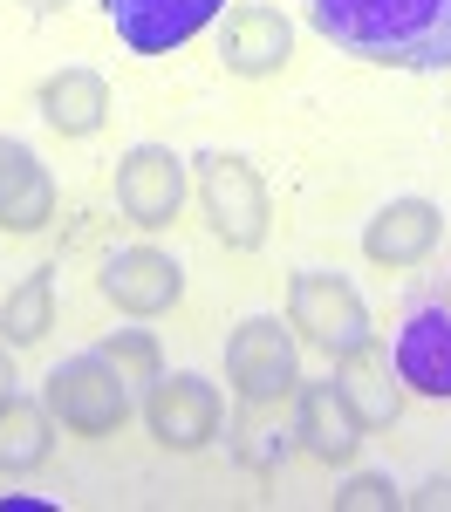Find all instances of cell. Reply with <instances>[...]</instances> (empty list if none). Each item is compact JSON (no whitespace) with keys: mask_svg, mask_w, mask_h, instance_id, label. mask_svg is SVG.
Wrapping results in <instances>:
<instances>
[{"mask_svg":"<svg viewBox=\"0 0 451 512\" xmlns=\"http://www.w3.org/2000/svg\"><path fill=\"white\" fill-rule=\"evenodd\" d=\"M397 506H404V492H397L390 478H376V472L349 478V485L335 492V512H397Z\"/></svg>","mask_w":451,"mask_h":512,"instance_id":"ffe728a7","label":"cell"},{"mask_svg":"<svg viewBox=\"0 0 451 512\" xmlns=\"http://www.w3.org/2000/svg\"><path fill=\"white\" fill-rule=\"evenodd\" d=\"M48 328H55V267H35L0 301V342L7 349H35Z\"/></svg>","mask_w":451,"mask_h":512,"instance_id":"ac0fdd59","label":"cell"},{"mask_svg":"<svg viewBox=\"0 0 451 512\" xmlns=\"http://www.w3.org/2000/svg\"><path fill=\"white\" fill-rule=\"evenodd\" d=\"M14 383H21V376H14V349H7V342H0V403H7V396H14Z\"/></svg>","mask_w":451,"mask_h":512,"instance_id":"7402d4cb","label":"cell"},{"mask_svg":"<svg viewBox=\"0 0 451 512\" xmlns=\"http://www.w3.org/2000/svg\"><path fill=\"white\" fill-rule=\"evenodd\" d=\"M48 451H55V417H48V403H28V396H7L0 403V478H21L48 465Z\"/></svg>","mask_w":451,"mask_h":512,"instance_id":"e0dca14e","label":"cell"},{"mask_svg":"<svg viewBox=\"0 0 451 512\" xmlns=\"http://www.w3.org/2000/svg\"><path fill=\"white\" fill-rule=\"evenodd\" d=\"M335 390H342V403L363 417V431H390V424L404 417L397 362H390V355H376V342H363L356 355H342V362H335Z\"/></svg>","mask_w":451,"mask_h":512,"instance_id":"5bb4252c","label":"cell"},{"mask_svg":"<svg viewBox=\"0 0 451 512\" xmlns=\"http://www.w3.org/2000/svg\"><path fill=\"white\" fill-rule=\"evenodd\" d=\"M96 287H103V301L117 315H171L178 294H185V267L171 253H158V246H123V253L103 260Z\"/></svg>","mask_w":451,"mask_h":512,"instance_id":"52a82bcc","label":"cell"},{"mask_svg":"<svg viewBox=\"0 0 451 512\" xmlns=\"http://www.w3.org/2000/svg\"><path fill=\"white\" fill-rule=\"evenodd\" d=\"M301 410H294V437H301V451L308 458H322V465H356V451H363V417L342 403L335 390V376L328 383H301Z\"/></svg>","mask_w":451,"mask_h":512,"instance_id":"8fae6325","label":"cell"},{"mask_svg":"<svg viewBox=\"0 0 451 512\" xmlns=\"http://www.w3.org/2000/svg\"><path fill=\"white\" fill-rule=\"evenodd\" d=\"M41 117L55 137H96L110 123V82L96 69H55L41 82Z\"/></svg>","mask_w":451,"mask_h":512,"instance_id":"2e32d148","label":"cell"},{"mask_svg":"<svg viewBox=\"0 0 451 512\" xmlns=\"http://www.w3.org/2000/svg\"><path fill=\"white\" fill-rule=\"evenodd\" d=\"M41 403H48V417H55L69 437H117L123 417H130V383H123V369L103 349L69 355V362L48 369Z\"/></svg>","mask_w":451,"mask_h":512,"instance_id":"7a4b0ae2","label":"cell"},{"mask_svg":"<svg viewBox=\"0 0 451 512\" xmlns=\"http://www.w3.org/2000/svg\"><path fill=\"white\" fill-rule=\"evenodd\" d=\"M48 219H55V178H48V164L28 144L0 137V226L7 233H35Z\"/></svg>","mask_w":451,"mask_h":512,"instance_id":"9a60e30c","label":"cell"},{"mask_svg":"<svg viewBox=\"0 0 451 512\" xmlns=\"http://www.w3.org/2000/svg\"><path fill=\"white\" fill-rule=\"evenodd\" d=\"M103 355L123 369V383H158V376H164L158 342H151V335H137V328H117V335L103 342Z\"/></svg>","mask_w":451,"mask_h":512,"instance_id":"d6986e66","label":"cell"},{"mask_svg":"<svg viewBox=\"0 0 451 512\" xmlns=\"http://www.w3.org/2000/svg\"><path fill=\"white\" fill-rule=\"evenodd\" d=\"M219 7L226 0H103V14H110V28H117V41L130 55L185 48L192 35H205L219 21Z\"/></svg>","mask_w":451,"mask_h":512,"instance_id":"8992f818","label":"cell"},{"mask_svg":"<svg viewBox=\"0 0 451 512\" xmlns=\"http://www.w3.org/2000/svg\"><path fill=\"white\" fill-rule=\"evenodd\" d=\"M226 383L253 403V410H267V403H281V396L301 390V349H294V321H274V315H253L233 328V342H226Z\"/></svg>","mask_w":451,"mask_h":512,"instance_id":"277c9868","label":"cell"},{"mask_svg":"<svg viewBox=\"0 0 451 512\" xmlns=\"http://www.w3.org/2000/svg\"><path fill=\"white\" fill-rule=\"evenodd\" d=\"M219 390L205 383V376H158L151 396H144V424L158 437L164 451H199L219 437Z\"/></svg>","mask_w":451,"mask_h":512,"instance_id":"9c48e42d","label":"cell"},{"mask_svg":"<svg viewBox=\"0 0 451 512\" xmlns=\"http://www.w3.org/2000/svg\"><path fill=\"white\" fill-rule=\"evenodd\" d=\"M315 35L376 69H451V0H308Z\"/></svg>","mask_w":451,"mask_h":512,"instance_id":"6da1fadb","label":"cell"},{"mask_svg":"<svg viewBox=\"0 0 451 512\" xmlns=\"http://www.w3.org/2000/svg\"><path fill=\"white\" fill-rule=\"evenodd\" d=\"M199 205L212 219V233L226 239L233 253H253L267 239V185L233 151H205L199 158Z\"/></svg>","mask_w":451,"mask_h":512,"instance_id":"5b68a950","label":"cell"},{"mask_svg":"<svg viewBox=\"0 0 451 512\" xmlns=\"http://www.w3.org/2000/svg\"><path fill=\"white\" fill-rule=\"evenodd\" d=\"M219 55L233 76H281L287 55H294V28H287L281 7H233Z\"/></svg>","mask_w":451,"mask_h":512,"instance_id":"4fadbf2b","label":"cell"},{"mask_svg":"<svg viewBox=\"0 0 451 512\" xmlns=\"http://www.w3.org/2000/svg\"><path fill=\"white\" fill-rule=\"evenodd\" d=\"M117 205H123L130 226L164 233L178 219V205H185V158H171L164 144H137L117 164Z\"/></svg>","mask_w":451,"mask_h":512,"instance_id":"ba28073f","label":"cell"},{"mask_svg":"<svg viewBox=\"0 0 451 512\" xmlns=\"http://www.w3.org/2000/svg\"><path fill=\"white\" fill-rule=\"evenodd\" d=\"M21 7H35V14H48V7H62V0H21Z\"/></svg>","mask_w":451,"mask_h":512,"instance_id":"603a6c76","label":"cell"},{"mask_svg":"<svg viewBox=\"0 0 451 512\" xmlns=\"http://www.w3.org/2000/svg\"><path fill=\"white\" fill-rule=\"evenodd\" d=\"M410 506H417V512H445L451 506V478H431L424 492H410Z\"/></svg>","mask_w":451,"mask_h":512,"instance_id":"44dd1931","label":"cell"},{"mask_svg":"<svg viewBox=\"0 0 451 512\" xmlns=\"http://www.w3.org/2000/svg\"><path fill=\"white\" fill-rule=\"evenodd\" d=\"M438 239H445V212H438L431 198H390V205L369 219L363 253L376 267H417V260L438 253Z\"/></svg>","mask_w":451,"mask_h":512,"instance_id":"7c38bea8","label":"cell"},{"mask_svg":"<svg viewBox=\"0 0 451 512\" xmlns=\"http://www.w3.org/2000/svg\"><path fill=\"white\" fill-rule=\"evenodd\" d=\"M287 321H294V335H301L308 349L335 355V362H342V355H356L363 342H376L363 294H356L342 274H322V267L294 274V287H287Z\"/></svg>","mask_w":451,"mask_h":512,"instance_id":"3957f363","label":"cell"},{"mask_svg":"<svg viewBox=\"0 0 451 512\" xmlns=\"http://www.w3.org/2000/svg\"><path fill=\"white\" fill-rule=\"evenodd\" d=\"M390 362H397V383L410 396H451V315L438 301L404 315L397 342H390Z\"/></svg>","mask_w":451,"mask_h":512,"instance_id":"30bf717a","label":"cell"}]
</instances>
